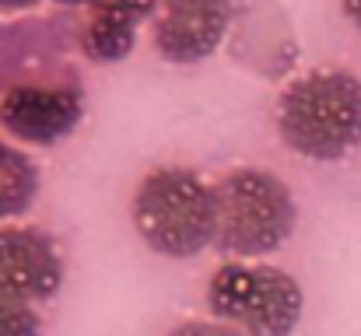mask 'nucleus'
I'll return each instance as SVG.
<instances>
[{"label":"nucleus","instance_id":"423d86ee","mask_svg":"<svg viewBox=\"0 0 361 336\" xmlns=\"http://www.w3.org/2000/svg\"><path fill=\"white\" fill-rule=\"evenodd\" d=\"M235 25V0H158L151 42L165 63L193 67L214 56Z\"/></svg>","mask_w":361,"mask_h":336},{"label":"nucleus","instance_id":"7ed1b4c3","mask_svg":"<svg viewBox=\"0 0 361 336\" xmlns=\"http://www.w3.org/2000/svg\"><path fill=\"white\" fill-rule=\"evenodd\" d=\"M214 204V249L225 259H263L277 252L298 224V204L291 186L259 165H235L218 175Z\"/></svg>","mask_w":361,"mask_h":336},{"label":"nucleus","instance_id":"ddd939ff","mask_svg":"<svg viewBox=\"0 0 361 336\" xmlns=\"http://www.w3.org/2000/svg\"><path fill=\"white\" fill-rule=\"evenodd\" d=\"M165 336H242L235 326L221 323V319H186L179 326H172Z\"/></svg>","mask_w":361,"mask_h":336},{"label":"nucleus","instance_id":"0eeeda50","mask_svg":"<svg viewBox=\"0 0 361 336\" xmlns=\"http://www.w3.org/2000/svg\"><path fill=\"white\" fill-rule=\"evenodd\" d=\"M63 252L35 224H0V291L42 305L63 287Z\"/></svg>","mask_w":361,"mask_h":336},{"label":"nucleus","instance_id":"f8f14e48","mask_svg":"<svg viewBox=\"0 0 361 336\" xmlns=\"http://www.w3.org/2000/svg\"><path fill=\"white\" fill-rule=\"evenodd\" d=\"M56 7H71V11H99V7H116V11H130L140 21H151L158 11V0H49Z\"/></svg>","mask_w":361,"mask_h":336},{"label":"nucleus","instance_id":"1a4fd4ad","mask_svg":"<svg viewBox=\"0 0 361 336\" xmlns=\"http://www.w3.org/2000/svg\"><path fill=\"white\" fill-rule=\"evenodd\" d=\"M140 18L130 11L116 7H99V11H81L78 18V49L85 60H92L95 67H113L123 63L133 46H137V32H140Z\"/></svg>","mask_w":361,"mask_h":336},{"label":"nucleus","instance_id":"9b49d317","mask_svg":"<svg viewBox=\"0 0 361 336\" xmlns=\"http://www.w3.org/2000/svg\"><path fill=\"white\" fill-rule=\"evenodd\" d=\"M0 336H42V316L32 301L0 291Z\"/></svg>","mask_w":361,"mask_h":336},{"label":"nucleus","instance_id":"9d476101","mask_svg":"<svg viewBox=\"0 0 361 336\" xmlns=\"http://www.w3.org/2000/svg\"><path fill=\"white\" fill-rule=\"evenodd\" d=\"M42 193V172L28 147L0 137V224L25 218Z\"/></svg>","mask_w":361,"mask_h":336},{"label":"nucleus","instance_id":"39448f33","mask_svg":"<svg viewBox=\"0 0 361 336\" xmlns=\"http://www.w3.org/2000/svg\"><path fill=\"white\" fill-rule=\"evenodd\" d=\"M85 119V88L74 74H32L0 92V130L21 147H56Z\"/></svg>","mask_w":361,"mask_h":336},{"label":"nucleus","instance_id":"f257e3e1","mask_svg":"<svg viewBox=\"0 0 361 336\" xmlns=\"http://www.w3.org/2000/svg\"><path fill=\"white\" fill-rule=\"evenodd\" d=\"M277 140L309 161H344L361 147V77L341 67L305 70L277 92Z\"/></svg>","mask_w":361,"mask_h":336},{"label":"nucleus","instance_id":"6e6552de","mask_svg":"<svg viewBox=\"0 0 361 336\" xmlns=\"http://www.w3.org/2000/svg\"><path fill=\"white\" fill-rule=\"evenodd\" d=\"M228 49L242 67L270 81H281L298 63V39L277 0H235Z\"/></svg>","mask_w":361,"mask_h":336},{"label":"nucleus","instance_id":"2eb2a0df","mask_svg":"<svg viewBox=\"0 0 361 336\" xmlns=\"http://www.w3.org/2000/svg\"><path fill=\"white\" fill-rule=\"evenodd\" d=\"M341 11H344V18L361 32V0H341Z\"/></svg>","mask_w":361,"mask_h":336},{"label":"nucleus","instance_id":"4468645a","mask_svg":"<svg viewBox=\"0 0 361 336\" xmlns=\"http://www.w3.org/2000/svg\"><path fill=\"white\" fill-rule=\"evenodd\" d=\"M39 4H46V0H0V14H25V11H35Z\"/></svg>","mask_w":361,"mask_h":336},{"label":"nucleus","instance_id":"f03ea898","mask_svg":"<svg viewBox=\"0 0 361 336\" xmlns=\"http://www.w3.org/2000/svg\"><path fill=\"white\" fill-rule=\"evenodd\" d=\"M130 221L151 252L165 259H193L214 245V182L186 165H158L140 175L130 197Z\"/></svg>","mask_w":361,"mask_h":336},{"label":"nucleus","instance_id":"20e7f679","mask_svg":"<svg viewBox=\"0 0 361 336\" xmlns=\"http://www.w3.org/2000/svg\"><path fill=\"white\" fill-rule=\"evenodd\" d=\"M207 309L242 336H291L302 323V284L263 259H225L207 280Z\"/></svg>","mask_w":361,"mask_h":336}]
</instances>
